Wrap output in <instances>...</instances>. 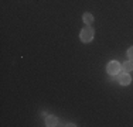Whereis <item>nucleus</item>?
<instances>
[{"label": "nucleus", "mask_w": 133, "mask_h": 127, "mask_svg": "<svg viewBox=\"0 0 133 127\" xmlns=\"http://www.w3.org/2000/svg\"><path fill=\"white\" fill-rule=\"evenodd\" d=\"M79 37H81L82 43H91V41H92V38H94V30L89 27V25H87V27L81 31Z\"/></svg>", "instance_id": "nucleus-1"}, {"label": "nucleus", "mask_w": 133, "mask_h": 127, "mask_svg": "<svg viewBox=\"0 0 133 127\" xmlns=\"http://www.w3.org/2000/svg\"><path fill=\"white\" fill-rule=\"evenodd\" d=\"M106 71L109 75H116L120 72V64L118 61H110L109 64L106 65Z\"/></svg>", "instance_id": "nucleus-2"}, {"label": "nucleus", "mask_w": 133, "mask_h": 127, "mask_svg": "<svg viewBox=\"0 0 133 127\" xmlns=\"http://www.w3.org/2000/svg\"><path fill=\"white\" fill-rule=\"evenodd\" d=\"M118 79H119V83H120V85H123V86L129 85V83H130V81H132V78L129 76L128 72H125V74H120Z\"/></svg>", "instance_id": "nucleus-3"}, {"label": "nucleus", "mask_w": 133, "mask_h": 127, "mask_svg": "<svg viewBox=\"0 0 133 127\" xmlns=\"http://www.w3.org/2000/svg\"><path fill=\"white\" fill-rule=\"evenodd\" d=\"M57 123H58V119H57L55 116H48L45 119V126H48V127L57 126Z\"/></svg>", "instance_id": "nucleus-4"}, {"label": "nucleus", "mask_w": 133, "mask_h": 127, "mask_svg": "<svg viewBox=\"0 0 133 127\" xmlns=\"http://www.w3.org/2000/svg\"><path fill=\"white\" fill-rule=\"evenodd\" d=\"M82 18H84V23H87V25H91L94 23V16L91 13H85Z\"/></svg>", "instance_id": "nucleus-5"}, {"label": "nucleus", "mask_w": 133, "mask_h": 127, "mask_svg": "<svg viewBox=\"0 0 133 127\" xmlns=\"http://www.w3.org/2000/svg\"><path fill=\"white\" fill-rule=\"evenodd\" d=\"M122 69H123L125 72H130V71H133V61H126V62L122 65Z\"/></svg>", "instance_id": "nucleus-6"}, {"label": "nucleus", "mask_w": 133, "mask_h": 127, "mask_svg": "<svg viewBox=\"0 0 133 127\" xmlns=\"http://www.w3.org/2000/svg\"><path fill=\"white\" fill-rule=\"evenodd\" d=\"M128 57L130 61H133V47H130V48L128 50Z\"/></svg>", "instance_id": "nucleus-7"}]
</instances>
